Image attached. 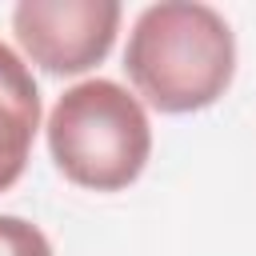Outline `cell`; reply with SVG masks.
Returning <instances> with one entry per match:
<instances>
[{"label":"cell","instance_id":"obj_3","mask_svg":"<svg viewBox=\"0 0 256 256\" xmlns=\"http://www.w3.org/2000/svg\"><path fill=\"white\" fill-rule=\"evenodd\" d=\"M120 28L116 0H20L12 8L16 44L52 76H80L112 52Z\"/></svg>","mask_w":256,"mask_h":256},{"label":"cell","instance_id":"obj_1","mask_svg":"<svg viewBox=\"0 0 256 256\" xmlns=\"http://www.w3.org/2000/svg\"><path fill=\"white\" fill-rule=\"evenodd\" d=\"M124 68L156 112H200L212 108L232 84L236 36L212 4L160 0L136 16Z\"/></svg>","mask_w":256,"mask_h":256},{"label":"cell","instance_id":"obj_2","mask_svg":"<svg viewBox=\"0 0 256 256\" xmlns=\"http://www.w3.org/2000/svg\"><path fill=\"white\" fill-rule=\"evenodd\" d=\"M48 152L64 180L92 192H120L152 156V124L124 84L80 80L48 112Z\"/></svg>","mask_w":256,"mask_h":256},{"label":"cell","instance_id":"obj_4","mask_svg":"<svg viewBox=\"0 0 256 256\" xmlns=\"http://www.w3.org/2000/svg\"><path fill=\"white\" fill-rule=\"evenodd\" d=\"M40 128V88L28 64L0 40V192H8L32 156Z\"/></svg>","mask_w":256,"mask_h":256},{"label":"cell","instance_id":"obj_5","mask_svg":"<svg viewBox=\"0 0 256 256\" xmlns=\"http://www.w3.org/2000/svg\"><path fill=\"white\" fill-rule=\"evenodd\" d=\"M0 256H52V244L32 220L0 216Z\"/></svg>","mask_w":256,"mask_h":256}]
</instances>
